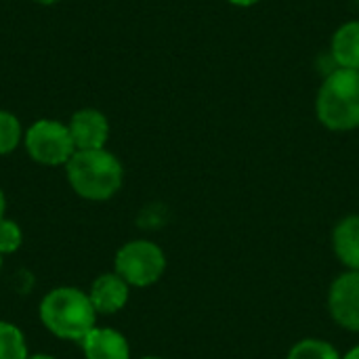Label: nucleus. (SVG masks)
<instances>
[{
  "label": "nucleus",
  "mask_w": 359,
  "mask_h": 359,
  "mask_svg": "<svg viewBox=\"0 0 359 359\" xmlns=\"http://www.w3.org/2000/svg\"><path fill=\"white\" fill-rule=\"evenodd\" d=\"M122 164L105 149H80L67 162L74 191L86 200H107L122 185Z\"/></svg>",
  "instance_id": "f257e3e1"
},
{
  "label": "nucleus",
  "mask_w": 359,
  "mask_h": 359,
  "mask_svg": "<svg viewBox=\"0 0 359 359\" xmlns=\"http://www.w3.org/2000/svg\"><path fill=\"white\" fill-rule=\"evenodd\" d=\"M97 311L90 299L78 288H57L42 299L40 320L61 339L82 341L95 328Z\"/></svg>",
  "instance_id": "f03ea898"
},
{
  "label": "nucleus",
  "mask_w": 359,
  "mask_h": 359,
  "mask_svg": "<svg viewBox=\"0 0 359 359\" xmlns=\"http://www.w3.org/2000/svg\"><path fill=\"white\" fill-rule=\"evenodd\" d=\"M318 118L330 130H353L359 126V69L337 67L318 93Z\"/></svg>",
  "instance_id": "7ed1b4c3"
},
{
  "label": "nucleus",
  "mask_w": 359,
  "mask_h": 359,
  "mask_svg": "<svg viewBox=\"0 0 359 359\" xmlns=\"http://www.w3.org/2000/svg\"><path fill=\"white\" fill-rule=\"evenodd\" d=\"M166 269V257L160 246L147 240H135L124 244L116 255L118 276L133 286H149L162 278Z\"/></svg>",
  "instance_id": "20e7f679"
},
{
  "label": "nucleus",
  "mask_w": 359,
  "mask_h": 359,
  "mask_svg": "<svg viewBox=\"0 0 359 359\" xmlns=\"http://www.w3.org/2000/svg\"><path fill=\"white\" fill-rule=\"evenodd\" d=\"M25 149L36 162L46 166L67 164L76 154L69 128L57 120H38L32 124L25 133Z\"/></svg>",
  "instance_id": "39448f33"
},
{
  "label": "nucleus",
  "mask_w": 359,
  "mask_h": 359,
  "mask_svg": "<svg viewBox=\"0 0 359 359\" xmlns=\"http://www.w3.org/2000/svg\"><path fill=\"white\" fill-rule=\"evenodd\" d=\"M328 307L339 326L359 332V271L343 273L334 280L328 294Z\"/></svg>",
  "instance_id": "423d86ee"
},
{
  "label": "nucleus",
  "mask_w": 359,
  "mask_h": 359,
  "mask_svg": "<svg viewBox=\"0 0 359 359\" xmlns=\"http://www.w3.org/2000/svg\"><path fill=\"white\" fill-rule=\"evenodd\" d=\"M69 135L74 139L76 151L80 149H103L109 137L107 118L99 109H80L69 120Z\"/></svg>",
  "instance_id": "0eeeda50"
},
{
  "label": "nucleus",
  "mask_w": 359,
  "mask_h": 359,
  "mask_svg": "<svg viewBox=\"0 0 359 359\" xmlns=\"http://www.w3.org/2000/svg\"><path fill=\"white\" fill-rule=\"evenodd\" d=\"M88 299L97 313H116L128 301V284L116 273H105L93 282Z\"/></svg>",
  "instance_id": "6e6552de"
},
{
  "label": "nucleus",
  "mask_w": 359,
  "mask_h": 359,
  "mask_svg": "<svg viewBox=\"0 0 359 359\" xmlns=\"http://www.w3.org/2000/svg\"><path fill=\"white\" fill-rule=\"evenodd\" d=\"M86 359H128V343L126 339L109 328H93L82 339Z\"/></svg>",
  "instance_id": "1a4fd4ad"
},
{
  "label": "nucleus",
  "mask_w": 359,
  "mask_h": 359,
  "mask_svg": "<svg viewBox=\"0 0 359 359\" xmlns=\"http://www.w3.org/2000/svg\"><path fill=\"white\" fill-rule=\"evenodd\" d=\"M334 252L351 271H359V215L343 219L332 233Z\"/></svg>",
  "instance_id": "9d476101"
},
{
  "label": "nucleus",
  "mask_w": 359,
  "mask_h": 359,
  "mask_svg": "<svg viewBox=\"0 0 359 359\" xmlns=\"http://www.w3.org/2000/svg\"><path fill=\"white\" fill-rule=\"evenodd\" d=\"M332 59L343 69H359V21H349L332 38Z\"/></svg>",
  "instance_id": "9b49d317"
},
{
  "label": "nucleus",
  "mask_w": 359,
  "mask_h": 359,
  "mask_svg": "<svg viewBox=\"0 0 359 359\" xmlns=\"http://www.w3.org/2000/svg\"><path fill=\"white\" fill-rule=\"evenodd\" d=\"M0 359H27L21 330L8 322H0Z\"/></svg>",
  "instance_id": "f8f14e48"
},
{
  "label": "nucleus",
  "mask_w": 359,
  "mask_h": 359,
  "mask_svg": "<svg viewBox=\"0 0 359 359\" xmlns=\"http://www.w3.org/2000/svg\"><path fill=\"white\" fill-rule=\"evenodd\" d=\"M288 359H343L339 355V351L326 343V341H320V339H305L301 343H297L290 353Z\"/></svg>",
  "instance_id": "ddd939ff"
},
{
  "label": "nucleus",
  "mask_w": 359,
  "mask_h": 359,
  "mask_svg": "<svg viewBox=\"0 0 359 359\" xmlns=\"http://www.w3.org/2000/svg\"><path fill=\"white\" fill-rule=\"evenodd\" d=\"M21 139V124L19 120L11 114L0 109V156L11 154Z\"/></svg>",
  "instance_id": "4468645a"
},
{
  "label": "nucleus",
  "mask_w": 359,
  "mask_h": 359,
  "mask_svg": "<svg viewBox=\"0 0 359 359\" xmlns=\"http://www.w3.org/2000/svg\"><path fill=\"white\" fill-rule=\"evenodd\" d=\"M21 246V229L17 223L2 219L0 221V255L15 252Z\"/></svg>",
  "instance_id": "2eb2a0df"
},
{
  "label": "nucleus",
  "mask_w": 359,
  "mask_h": 359,
  "mask_svg": "<svg viewBox=\"0 0 359 359\" xmlns=\"http://www.w3.org/2000/svg\"><path fill=\"white\" fill-rule=\"evenodd\" d=\"M229 2L236 4V6H252V4H257L261 0H229Z\"/></svg>",
  "instance_id": "dca6fc26"
},
{
  "label": "nucleus",
  "mask_w": 359,
  "mask_h": 359,
  "mask_svg": "<svg viewBox=\"0 0 359 359\" xmlns=\"http://www.w3.org/2000/svg\"><path fill=\"white\" fill-rule=\"evenodd\" d=\"M343 359H359V347H353V349H351V351H349V353H347Z\"/></svg>",
  "instance_id": "f3484780"
},
{
  "label": "nucleus",
  "mask_w": 359,
  "mask_h": 359,
  "mask_svg": "<svg viewBox=\"0 0 359 359\" xmlns=\"http://www.w3.org/2000/svg\"><path fill=\"white\" fill-rule=\"evenodd\" d=\"M4 206H6V202H4V194H2V189H0V221H2V217H4Z\"/></svg>",
  "instance_id": "a211bd4d"
},
{
  "label": "nucleus",
  "mask_w": 359,
  "mask_h": 359,
  "mask_svg": "<svg viewBox=\"0 0 359 359\" xmlns=\"http://www.w3.org/2000/svg\"><path fill=\"white\" fill-rule=\"evenodd\" d=\"M34 2H38V4H55L59 0H34Z\"/></svg>",
  "instance_id": "6ab92c4d"
},
{
  "label": "nucleus",
  "mask_w": 359,
  "mask_h": 359,
  "mask_svg": "<svg viewBox=\"0 0 359 359\" xmlns=\"http://www.w3.org/2000/svg\"><path fill=\"white\" fill-rule=\"evenodd\" d=\"M27 359H55V358H50V355H32V358H27Z\"/></svg>",
  "instance_id": "aec40b11"
},
{
  "label": "nucleus",
  "mask_w": 359,
  "mask_h": 359,
  "mask_svg": "<svg viewBox=\"0 0 359 359\" xmlns=\"http://www.w3.org/2000/svg\"><path fill=\"white\" fill-rule=\"evenodd\" d=\"M143 359H164V358H143Z\"/></svg>",
  "instance_id": "412c9836"
},
{
  "label": "nucleus",
  "mask_w": 359,
  "mask_h": 359,
  "mask_svg": "<svg viewBox=\"0 0 359 359\" xmlns=\"http://www.w3.org/2000/svg\"><path fill=\"white\" fill-rule=\"evenodd\" d=\"M0 267H2V255H0Z\"/></svg>",
  "instance_id": "4be33fe9"
},
{
  "label": "nucleus",
  "mask_w": 359,
  "mask_h": 359,
  "mask_svg": "<svg viewBox=\"0 0 359 359\" xmlns=\"http://www.w3.org/2000/svg\"><path fill=\"white\" fill-rule=\"evenodd\" d=\"M358 2H359V0H358Z\"/></svg>",
  "instance_id": "5701e85b"
}]
</instances>
